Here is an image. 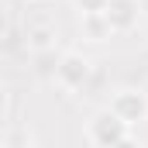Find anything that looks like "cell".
<instances>
[{
	"label": "cell",
	"instance_id": "1",
	"mask_svg": "<svg viewBox=\"0 0 148 148\" xmlns=\"http://www.w3.org/2000/svg\"><path fill=\"white\" fill-rule=\"evenodd\" d=\"M83 138H86V145H93V148H124V145L134 141V127L124 124L110 107H103V110H97L86 121Z\"/></svg>",
	"mask_w": 148,
	"mask_h": 148
},
{
	"label": "cell",
	"instance_id": "2",
	"mask_svg": "<svg viewBox=\"0 0 148 148\" xmlns=\"http://www.w3.org/2000/svg\"><path fill=\"white\" fill-rule=\"evenodd\" d=\"M90 76H93V62H90L83 52H76V48L59 52V62H55L52 83H55L62 93H79V90H86Z\"/></svg>",
	"mask_w": 148,
	"mask_h": 148
},
{
	"label": "cell",
	"instance_id": "3",
	"mask_svg": "<svg viewBox=\"0 0 148 148\" xmlns=\"http://www.w3.org/2000/svg\"><path fill=\"white\" fill-rule=\"evenodd\" d=\"M107 107H110L124 124L138 127V124L148 121V93L145 90H134V86H124V90H117V93L110 97Z\"/></svg>",
	"mask_w": 148,
	"mask_h": 148
},
{
	"label": "cell",
	"instance_id": "4",
	"mask_svg": "<svg viewBox=\"0 0 148 148\" xmlns=\"http://www.w3.org/2000/svg\"><path fill=\"white\" fill-rule=\"evenodd\" d=\"M103 17L114 28V35H127L141 21V0H107L103 3Z\"/></svg>",
	"mask_w": 148,
	"mask_h": 148
},
{
	"label": "cell",
	"instance_id": "5",
	"mask_svg": "<svg viewBox=\"0 0 148 148\" xmlns=\"http://www.w3.org/2000/svg\"><path fill=\"white\" fill-rule=\"evenodd\" d=\"M79 35L93 45H103V41L114 38V28L107 24L103 10H90V14H79Z\"/></svg>",
	"mask_w": 148,
	"mask_h": 148
},
{
	"label": "cell",
	"instance_id": "6",
	"mask_svg": "<svg viewBox=\"0 0 148 148\" xmlns=\"http://www.w3.org/2000/svg\"><path fill=\"white\" fill-rule=\"evenodd\" d=\"M28 52H45V48H55V28L52 24H31L28 28Z\"/></svg>",
	"mask_w": 148,
	"mask_h": 148
},
{
	"label": "cell",
	"instance_id": "7",
	"mask_svg": "<svg viewBox=\"0 0 148 148\" xmlns=\"http://www.w3.org/2000/svg\"><path fill=\"white\" fill-rule=\"evenodd\" d=\"M31 59H35V73L41 76V79H52L55 62H59V52H55V48H45V52H31Z\"/></svg>",
	"mask_w": 148,
	"mask_h": 148
},
{
	"label": "cell",
	"instance_id": "8",
	"mask_svg": "<svg viewBox=\"0 0 148 148\" xmlns=\"http://www.w3.org/2000/svg\"><path fill=\"white\" fill-rule=\"evenodd\" d=\"M3 145L7 148H31V145H38V138L28 131V127H14V131L3 134Z\"/></svg>",
	"mask_w": 148,
	"mask_h": 148
},
{
	"label": "cell",
	"instance_id": "9",
	"mask_svg": "<svg viewBox=\"0 0 148 148\" xmlns=\"http://www.w3.org/2000/svg\"><path fill=\"white\" fill-rule=\"evenodd\" d=\"M107 0H73V10L76 14H90V10H103Z\"/></svg>",
	"mask_w": 148,
	"mask_h": 148
},
{
	"label": "cell",
	"instance_id": "10",
	"mask_svg": "<svg viewBox=\"0 0 148 148\" xmlns=\"http://www.w3.org/2000/svg\"><path fill=\"white\" fill-rule=\"evenodd\" d=\"M10 35V14H7V7L0 3V41Z\"/></svg>",
	"mask_w": 148,
	"mask_h": 148
},
{
	"label": "cell",
	"instance_id": "11",
	"mask_svg": "<svg viewBox=\"0 0 148 148\" xmlns=\"http://www.w3.org/2000/svg\"><path fill=\"white\" fill-rule=\"evenodd\" d=\"M7 103H10V93H7V90H3V86H0V117H3V114H7Z\"/></svg>",
	"mask_w": 148,
	"mask_h": 148
},
{
	"label": "cell",
	"instance_id": "12",
	"mask_svg": "<svg viewBox=\"0 0 148 148\" xmlns=\"http://www.w3.org/2000/svg\"><path fill=\"white\" fill-rule=\"evenodd\" d=\"M24 3H48V0H24Z\"/></svg>",
	"mask_w": 148,
	"mask_h": 148
},
{
	"label": "cell",
	"instance_id": "13",
	"mask_svg": "<svg viewBox=\"0 0 148 148\" xmlns=\"http://www.w3.org/2000/svg\"><path fill=\"white\" fill-rule=\"evenodd\" d=\"M145 38H148V28H145Z\"/></svg>",
	"mask_w": 148,
	"mask_h": 148
}]
</instances>
